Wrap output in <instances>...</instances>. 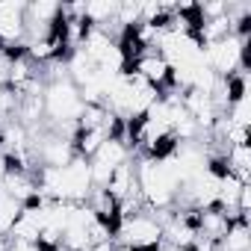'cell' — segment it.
<instances>
[{"instance_id": "cell-4", "label": "cell", "mask_w": 251, "mask_h": 251, "mask_svg": "<svg viewBox=\"0 0 251 251\" xmlns=\"http://www.w3.org/2000/svg\"><path fill=\"white\" fill-rule=\"evenodd\" d=\"M130 157H133V151H130L127 142H124L121 136H109V139L89 157V172H92L95 189H103L106 180H109V175H112L118 166L130 163Z\"/></svg>"}, {"instance_id": "cell-9", "label": "cell", "mask_w": 251, "mask_h": 251, "mask_svg": "<svg viewBox=\"0 0 251 251\" xmlns=\"http://www.w3.org/2000/svg\"><path fill=\"white\" fill-rule=\"evenodd\" d=\"M225 118L230 124H236V127L251 130V98H248V92H242L230 100V106L225 109Z\"/></svg>"}, {"instance_id": "cell-12", "label": "cell", "mask_w": 251, "mask_h": 251, "mask_svg": "<svg viewBox=\"0 0 251 251\" xmlns=\"http://www.w3.org/2000/svg\"><path fill=\"white\" fill-rule=\"evenodd\" d=\"M115 251H130V248H121V245H115Z\"/></svg>"}, {"instance_id": "cell-5", "label": "cell", "mask_w": 251, "mask_h": 251, "mask_svg": "<svg viewBox=\"0 0 251 251\" xmlns=\"http://www.w3.org/2000/svg\"><path fill=\"white\" fill-rule=\"evenodd\" d=\"M127 71H130V74H136L142 83L154 86L160 95L172 89V65H169L157 50H142V53H136V56L130 59Z\"/></svg>"}, {"instance_id": "cell-11", "label": "cell", "mask_w": 251, "mask_h": 251, "mask_svg": "<svg viewBox=\"0 0 251 251\" xmlns=\"http://www.w3.org/2000/svg\"><path fill=\"white\" fill-rule=\"evenodd\" d=\"M157 251H186V248H175V245H160Z\"/></svg>"}, {"instance_id": "cell-6", "label": "cell", "mask_w": 251, "mask_h": 251, "mask_svg": "<svg viewBox=\"0 0 251 251\" xmlns=\"http://www.w3.org/2000/svg\"><path fill=\"white\" fill-rule=\"evenodd\" d=\"M27 3L24 0H0V48L12 50L15 45L24 48L27 21H24Z\"/></svg>"}, {"instance_id": "cell-8", "label": "cell", "mask_w": 251, "mask_h": 251, "mask_svg": "<svg viewBox=\"0 0 251 251\" xmlns=\"http://www.w3.org/2000/svg\"><path fill=\"white\" fill-rule=\"evenodd\" d=\"M225 172H230V175H236L239 180L248 183V177H251V145L248 142L245 145H230L225 151Z\"/></svg>"}, {"instance_id": "cell-10", "label": "cell", "mask_w": 251, "mask_h": 251, "mask_svg": "<svg viewBox=\"0 0 251 251\" xmlns=\"http://www.w3.org/2000/svg\"><path fill=\"white\" fill-rule=\"evenodd\" d=\"M21 210H24V204H21L18 198L0 192V236H9V230H12V225L18 222Z\"/></svg>"}, {"instance_id": "cell-7", "label": "cell", "mask_w": 251, "mask_h": 251, "mask_svg": "<svg viewBox=\"0 0 251 251\" xmlns=\"http://www.w3.org/2000/svg\"><path fill=\"white\" fill-rule=\"evenodd\" d=\"M219 251H251V227L245 219H233L219 239Z\"/></svg>"}, {"instance_id": "cell-1", "label": "cell", "mask_w": 251, "mask_h": 251, "mask_svg": "<svg viewBox=\"0 0 251 251\" xmlns=\"http://www.w3.org/2000/svg\"><path fill=\"white\" fill-rule=\"evenodd\" d=\"M133 175H136V186H139V195L148 210L163 213V210L175 207L180 180L172 169V157H145L142 154L133 166Z\"/></svg>"}, {"instance_id": "cell-3", "label": "cell", "mask_w": 251, "mask_h": 251, "mask_svg": "<svg viewBox=\"0 0 251 251\" xmlns=\"http://www.w3.org/2000/svg\"><path fill=\"white\" fill-rule=\"evenodd\" d=\"M83 106L86 103L80 98V89L68 77L45 83V115L50 118V127H59V124H77Z\"/></svg>"}, {"instance_id": "cell-2", "label": "cell", "mask_w": 251, "mask_h": 251, "mask_svg": "<svg viewBox=\"0 0 251 251\" xmlns=\"http://www.w3.org/2000/svg\"><path fill=\"white\" fill-rule=\"evenodd\" d=\"M112 242H118L121 248H130V251H157L163 245V225L151 210L133 213L118 222Z\"/></svg>"}]
</instances>
